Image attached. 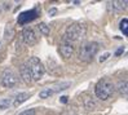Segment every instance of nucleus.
<instances>
[{"instance_id": "20", "label": "nucleus", "mask_w": 128, "mask_h": 115, "mask_svg": "<svg viewBox=\"0 0 128 115\" xmlns=\"http://www.w3.org/2000/svg\"><path fill=\"white\" fill-rule=\"evenodd\" d=\"M123 52H124V48H123V47H120V48H119V49L115 52V56H120Z\"/></svg>"}, {"instance_id": "1", "label": "nucleus", "mask_w": 128, "mask_h": 115, "mask_svg": "<svg viewBox=\"0 0 128 115\" xmlns=\"http://www.w3.org/2000/svg\"><path fill=\"white\" fill-rule=\"evenodd\" d=\"M84 36H86V26L83 24H79V22H75V24H71L66 28L64 40L72 43V42L83 39Z\"/></svg>"}, {"instance_id": "21", "label": "nucleus", "mask_w": 128, "mask_h": 115, "mask_svg": "<svg viewBox=\"0 0 128 115\" xmlns=\"http://www.w3.org/2000/svg\"><path fill=\"white\" fill-rule=\"evenodd\" d=\"M61 102H62V104H66V102H67V97H66V96L61 97Z\"/></svg>"}, {"instance_id": "17", "label": "nucleus", "mask_w": 128, "mask_h": 115, "mask_svg": "<svg viewBox=\"0 0 128 115\" xmlns=\"http://www.w3.org/2000/svg\"><path fill=\"white\" fill-rule=\"evenodd\" d=\"M12 101L9 98H3V100H0V110H5V109H8V107L10 106Z\"/></svg>"}, {"instance_id": "11", "label": "nucleus", "mask_w": 128, "mask_h": 115, "mask_svg": "<svg viewBox=\"0 0 128 115\" xmlns=\"http://www.w3.org/2000/svg\"><path fill=\"white\" fill-rule=\"evenodd\" d=\"M20 74H21V78L24 79V82H25L26 84H30V83L32 82V78H31V75H30V71L27 70L26 65H22V66H21Z\"/></svg>"}, {"instance_id": "3", "label": "nucleus", "mask_w": 128, "mask_h": 115, "mask_svg": "<svg viewBox=\"0 0 128 115\" xmlns=\"http://www.w3.org/2000/svg\"><path fill=\"white\" fill-rule=\"evenodd\" d=\"M94 92H96V96L100 100H104L105 101V100H108L112 94V92H114V84H112V82L109 78H104L96 84Z\"/></svg>"}, {"instance_id": "16", "label": "nucleus", "mask_w": 128, "mask_h": 115, "mask_svg": "<svg viewBox=\"0 0 128 115\" xmlns=\"http://www.w3.org/2000/svg\"><path fill=\"white\" fill-rule=\"evenodd\" d=\"M38 30H39L40 34H43L44 36H48L49 35V27L46 24H39V25H38Z\"/></svg>"}, {"instance_id": "12", "label": "nucleus", "mask_w": 128, "mask_h": 115, "mask_svg": "<svg viewBox=\"0 0 128 115\" xmlns=\"http://www.w3.org/2000/svg\"><path fill=\"white\" fill-rule=\"evenodd\" d=\"M71 86V83H60V84H57V86H54V87H52L50 89L53 90V93H57V92H60V90H65V89H67Z\"/></svg>"}, {"instance_id": "4", "label": "nucleus", "mask_w": 128, "mask_h": 115, "mask_svg": "<svg viewBox=\"0 0 128 115\" xmlns=\"http://www.w3.org/2000/svg\"><path fill=\"white\" fill-rule=\"evenodd\" d=\"M26 67L30 71V75H31L32 80H40L42 76L44 75V65L42 64V61L38 57H30L26 62Z\"/></svg>"}, {"instance_id": "8", "label": "nucleus", "mask_w": 128, "mask_h": 115, "mask_svg": "<svg viewBox=\"0 0 128 115\" xmlns=\"http://www.w3.org/2000/svg\"><path fill=\"white\" fill-rule=\"evenodd\" d=\"M58 52H60V54H61L64 58H69L74 53V44L70 43V42H67V40H64L61 43V45H60Z\"/></svg>"}, {"instance_id": "14", "label": "nucleus", "mask_w": 128, "mask_h": 115, "mask_svg": "<svg viewBox=\"0 0 128 115\" xmlns=\"http://www.w3.org/2000/svg\"><path fill=\"white\" fill-rule=\"evenodd\" d=\"M118 90H119V93L122 94V96H127V80L124 82H120L119 83V86H118Z\"/></svg>"}, {"instance_id": "15", "label": "nucleus", "mask_w": 128, "mask_h": 115, "mask_svg": "<svg viewBox=\"0 0 128 115\" xmlns=\"http://www.w3.org/2000/svg\"><path fill=\"white\" fill-rule=\"evenodd\" d=\"M53 90H52L50 88H46V89H43L40 93H39V97L40 98H49L50 96H53Z\"/></svg>"}, {"instance_id": "18", "label": "nucleus", "mask_w": 128, "mask_h": 115, "mask_svg": "<svg viewBox=\"0 0 128 115\" xmlns=\"http://www.w3.org/2000/svg\"><path fill=\"white\" fill-rule=\"evenodd\" d=\"M35 110L34 109H30V110H25V111H22L20 115H35Z\"/></svg>"}, {"instance_id": "19", "label": "nucleus", "mask_w": 128, "mask_h": 115, "mask_svg": "<svg viewBox=\"0 0 128 115\" xmlns=\"http://www.w3.org/2000/svg\"><path fill=\"white\" fill-rule=\"evenodd\" d=\"M109 56H110V54H109V53H105V54H104V56H102V57L100 58V62H104V61H106Z\"/></svg>"}, {"instance_id": "10", "label": "nucleus", "mask_w": 128, "mask_h": 115, "mask_svg": "<svg viewBox=\"0 0 128 115\" xmlns=\"http://www.w3.org/2000/svg\"><path fill=\"white\" fill-rule=\"evenodd\" d=\"M28 98H30V94L26 93V92H22V93H20V94L16 96V98H14V101H13V106H14V107H18L20 105H22L24 102H26Z\"/></svg>"}, {"instance_id": "9", "label": "nucleus", "mask_w": 128, "mask_h": 115, "mask_svg": "<svg viewBox=\"0 0 128 115\" xmlns=\"http://www.w3.org/2000/svg\"><path fill=\"white\" fill-rule=\"evenodd\" d=\"M109 8L112 9V12H123L127 8V2H110Z\"/></svg>"}, {"instance_id": "7", "label": "nucleus", "mask_w": 128, "mask_h": 115, "mask_svg": "<svg viewBox=\"0 0 128 115\" xmlns=\"http://www.w3.org/2000/svg\"><path fill=\"white\" fill-rule=\"evenodd\" d=\"M38 14H39L38 9H31V10H26L24 13H21L20 17H18V24L20 25H26L28 22L34 21L38 17Z\"/></svg>"}, {"instance_id": "5", "label": "nucleus", "mask_w": 128, "mask_h": 115, "mask_svg": "<svg viewBox=\"0 0 128 115\" xmlns=\"http://www.w3.org/2000/svg\"><path fill=\"white\" fill-rule=\"evenodd\" d=\"M18 83V76L12 68H6L2 75V84L5 88H13Z\"/></svg>"}, {"instance_id": "22", "label": "nucleus", "mask_w": 128, "mask_h": 115, "mask_svg": "<svg viewBox=\"0 0 128 115\" xmlns=\"http://www.w3.org/2000/svg\"><path fill=\"white\" fill-rule=\"evenodd\" d=\"M56 13V9H52V10H49V14H54Z\"/></svg>"}, {"instance_id": "13", "label": "nucleus", "mask_w": 128, "mask_h": 115, "mask_svg": "<svg viewBox=\"0 0 128 115\" xmlns=\"http://www.w3.org/2000/svg\"><path fill=\"white\" fill-rule=\"evenodd\" d=\"M120 30H122L124 36L128 35V20L127 18H123L122 21H120Z\"/></svg>"}, {"instance_id": "6", "label": "nucleus", "mask_w": 128, "mask_h": 115, "mask_svg": "<svg viewBox=\"0 0 128 115\" xmlns=\"http://www.w3.org/2000/svg\"><path fill=\"white\" fill-rule=\"evenodd\" d=\"M22 39L24 42L27 44V45H35L38 43V36L35 34V31L31 28V27H26L24 31H22Z\"/></svg>"}, {"instance_id": "2", "label": "nucleus", "mask_w": 128, "mask_h": 115, "mask_svg": "<svg viewBox=\"0 0 128 115\" xmlns=\"http://www.w3.org/2000/svg\"><path fill=\"white\" fill-rule=\"evenodd\" d=\"M98 49H100V45L96 42H88L82 44L79 49V60L83 61V62H91L93 57L97 54Z\"/></svg>"}]
</instances>
